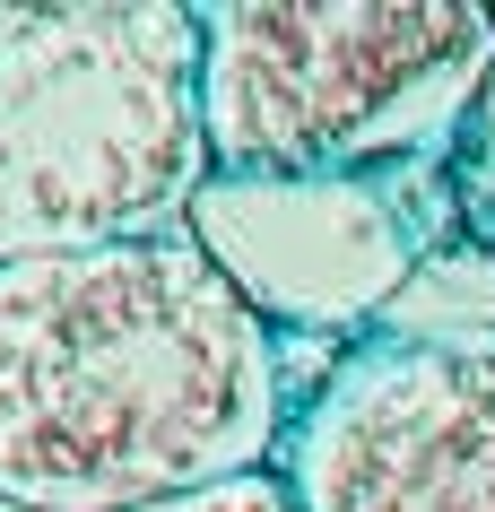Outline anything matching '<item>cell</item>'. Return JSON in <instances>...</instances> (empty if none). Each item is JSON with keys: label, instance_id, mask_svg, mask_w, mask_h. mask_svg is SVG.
Returning <instances> with one entry per match:
<instances>
[{"label": "cell", "instance_id": "ba28073f", "mask_svg": "<svg viewBox=\"0 0 495 512\" xmlns=\"http://www.w3.org/2000/svg\"><path fill=\"white\" fill-rule=\"evenodd\" d=\"M487 9H495V0H487Z\"/></svg>", "mask_w": 495, "mask_h": 512}, {"label": "cell", "instance_id": "52a82bcc", "mask_svg": "<svg viewBox=\"0 0 495 512\" xmlns=\"http://www.w3.org/2000/svg\"><path fill=\"white\" fill-rule=\"evenodd\" d=\"M148 512H304L296 486L278 469H252V478H226V486H200V495H174V504H148Z\"/></svg>", "mask_w": 495, "mask_h": 512}, {"label": "cell", "instance_id": "3957f363", "mask_svg": "<svg viewBox=\"0 0 495 512\" xmlns=\"http://www.w3.org/2000/svg\"><path fill=\"white\" fill-rule=\"evenodd\" d=\"M487 70V0H226V9H200V113H209L218 174L452 165Z\"/></svg>", "mask_w": 495, "mask_h": 512}, {"label": "cell", "instance_id": "6da1fadb", "mask_svg": "<svg viewBox=\"0 0 495 512\" xmlns=\"http://www.w3.org/2000/svg\"><path fill=\"white\" fill-rule=\"evenodd\" d=\"M278 330L183 226L0 270V504L148 512L278 469Z\"/></svg>", "mask_w": 495, "mask_h": 512}, {"label": "cell", "instance_id": "277c9868", "mask_svg": "<svg viewBox=\"0 0 495 512\" xmlns=\"http://www.w3.org/2000/svg\"><path fill=\"white\" fill-rule=\"evenodd\" d=\"M304 512H495V330H400L330 365L287 417Z\"/></svg>", "mask_w": 495, "mask_h": 512}, {"label": "cell", "instance_id": "7a4b0ae2", "mask_svg": "<svg viewBox=\"0 0 495 512\" xmlns=\"http://www.w3.org/2000/svg\"><path fill=\"white\" fill-rule=\"evenodd\" d=\"M209 174L200 9L0 0V270L174 235Z\"/></svg>", "mask_w": 495, "mask_h": 512}, {"label": "cell", "instance_id": "5b68a950", "mask_svg": "<svg viewBox=\"0 0 495 512\" xmlns=\"http://www.w3.org/2000/svg\"><path fill=\"white\" fill-rule=\"evenodd\" d=\"M183 235L218 261L261 322H365L435 235L417 174H209Z\"/></svg>", "mask_w": 495, "mask_h": 512}, {"label": "cell", "instance_id": "8992f818", "mask_svg": "<svg viewBox=\"0 0 495 512\" xmlns=\"http://www.w3.org/2000/svg\"><path fill=\"white\" fill-rule=\"evenodd\" d=\"M452 191H461L469 235L495 252V70H487V87H478V105H469V122H461V148H452Z\"/></svg>", "mask_w": 495, "mask_h": 512}]
</instances>
